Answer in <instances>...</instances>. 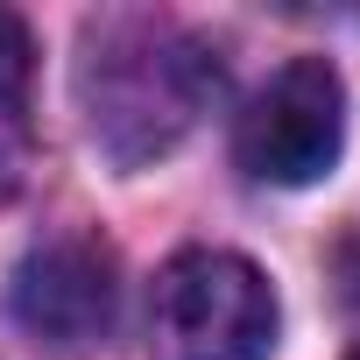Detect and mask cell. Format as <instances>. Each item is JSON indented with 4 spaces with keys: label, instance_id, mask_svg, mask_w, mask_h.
<instances>
[{
    "label": "cell",
    "instance_id": "6da1fadb",
    "mask_svg": "<svg viewBox=\"0 0 360 360\" xmlns=\"http://www.w3.org/2000/svg\"><path fill=\"white\" fill-rule=\"evenodd\" d=\"M276 346V290L248 255L184 248L148 297V353L155 360H269Z\"/></svg>",
    "mask_w": 360,
    "mask_h": 360
},
{
    "label": "cell",
    "instance_id": "7a4b0ae2",
    "mask_svg": "<svg viewBox=\"0 0 360 360\" xmlns=\"http://www.w3.org/2000/svg\"><path fill=\"white\" fill-rule=\"evenodd\" d=\"M212 92H219V64L184 36H148L127 57L106 50L92 64V134L120 162H141L184 134Z\"/></svg>",
    "mask_w": 360,
    "mask_h": 360
},
{
    "label": "cell",
    "instance_id": "3957f363",
    "mask_svg": "<svg viewBox=\"0 0 360 360\" xmlns=\"http://www.w3.org/2000/svg\"><path fill=\"white\" fill-rule=\"evenodd\" d=\"M346 141V85L325 57L283 64L240 113L233 155L262 184H318Z\"/></svg>",
    "mask_w": 360,
    "mask_h": 360
},
{
    "label": "cell",
    "instance_id": "277c9868",
    "mask_svg": "<svg viewBox=\"0 0 360 360\" xmlns=\"http://www.w3.org/2000/svg\"><path fill=\"white\" fill-rule=\"evenodd\" d=\"M8 304H15L22 332H36L43 346H92V339H106V325L120 311V269L99 240L57 233L15 262Z\"/></svg>",
    "mask_w": 360,
    "mask_h": 360
},
{
    "label": "cell",
    "instance_id": "5b68a950",
    "mask_svg": "<svg viewBox=\"0 0 360 360\" xmlns=\"http://www.w3.org/2000/svg\"><path fill=\"white\" fill-rule=\"evenodd\" d=\"M29 71H36V36L15 8H0V106L29 99Z\"/></svg>",
    "mask_w": 360,
    "mask_h": 360
},
{
    "label": "cell",
    "instance_id": "8992f818",
    "mask_svg": "<svg viewBox=\"0 0 360 360\" xmlns=\"http://www.w3.org/2000/svg\"><path fill=\"white\" fill-rule=\"evenodd\" d=\"M346 290H353V304H360V248H346Z\"/></svg>",
    "mask_w": 360,
    "mask_h": 360
},
{
    "label": "cell",
    "instance_id": "52a82bcc",
    "mask_svg": "<svg viewBox=\"0 0 360 360\" xmlns=\"http://www.w3.org/2000/svg\"><path fill=\"white\" fill-rule=\"evenodd\" d=\"M353 360H360V353H353Z\"/></svg>",
    "mask_w": 360,
    "mask_h": 360
}]
</instances>
